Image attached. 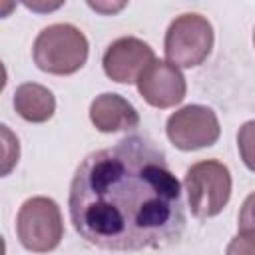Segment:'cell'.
Masks as SVG:
<instances>
[{
    "instance_id": "cell-1",
    "label": "cell",
    "mask_w": 255,
    "mask_h": 255,
    "mask_svg": "<svg viewBox=\"0 0 255 255\" xmlns=\"http://www.w3.org/2000/svg\"><path fill=\"white\" fill-rule=\"evenodd\" d=\"M70 221L108 251L163 249L185 231L181 183L145 135H128L86 155L70 183Z\"/></svg>"
},
{
    "instance_id": "cell-2",
    "label": "cell",
    "mask_w": 255,
    "mask_h": 255,
    "mask_svg": "<svg viewBox=\"0 0 255 255\" xmlns=\"http://www.w3.org/2000/svg\"><path fill=\"white\" fill-rule=\"evenodd\" d=\"M88 38L74 24L58 22L44 28L32 46L34 64L54 76H70L88 60Z\"/></svg>"
},
{
    "instance_id": "cell-3",
    "label": "cell",
    "mask_w": 255,
    "mask_h": 255,
    "mask_svg": "<svg viewBox=\"0 0 255 255\" xmlns=\"http://www.w3.org/2000/svg\"><path fill=\"white\" fill-rule=\"evenodd\" d=\"M191 215L209 219L223 211L231 197L229 167L217 159H203L185 171L183 179Z\"/></svg>"
},
{
    "instance_id": "cell-4",
    "label": "cell",
    "mask_w": 255,
    "mask_h": 255,
    "mask_svg": "<svg viewBox=\"0 0 255 255\" xmlns=\"http://www.w3.org/2000/svg\"><path fill=\"white\" fill-rule=\"evenodd\" d=\"M213 48L211 22L195 12L177 16L163 40V52L169 64L177 68H195L203 64Z\"/></svg>"
},
{
    "instance_id": "cell-5",
    "label": "cell",
    "mask_w": 255,
    "mask_h": 255,
    "mask_svg": "<svg viewBox=\"0 0 255 255\" xmlns=\"http://www.w3.org/2000/svg\"><path fill=\"white\" fill-rule=\"evenodd\" d=\"M16 233L22 247L32 253L54 251L64 237V221L58 203L44 195L26 199L16 215Z\"/></svg>"
},
{
    "instance_id": "cell-6",
    "label": "cell",
    "mask_w": 255,
    "mask_h": 255,
    "mask_svg": "<svg viewBox=\"0 0 255 255\" xmlns=\"http://www.w3.org/2000/svg\"><path fill=\"white\" fill-rule=\"evenodd\" d=\"M165 133L177 149L195 151L213 145L221 135V128L211 108L189 104L167 118Z\"/></svg>"
},
{
    "instance_id": "cell-7",
    "label": "cell",
    "mask_w": 255,
    "mask_h": 255,
    "mask_svg": "<svg viewBox=\"0 0 255 255\" xmlns=\"http://www.w3.org/2000/svg\"><path fill=\"white\" fill-rule=\"evenodd\" d=\"M153 60L155 54L147 42L135 36H122L106 48L102 66L110 80L118 84H133Z\"/></svg>"
},
{
    "instance_id": "cell-8",
    "label": "cell",
    "mask_w": 255,
    "mask_h": 255,
    "mask_svg": "<svg viewBox=\"0 0 255 255\" xmlns=\"http://www.w3.org/2000/svg\"><path fill=\"white\" fill-rule=\"evenodd\" d=\"M135 84H137L139 96L149 106L159 110L177 106L187 92V84L179 68L163 60H153L141 72Z\"/></svg>"
},
{
    "instance_id": "cell-9",
    "label": "cell",
    "mask_w": 255,
    "mask_h": 255,
    "mask_svg": "<svg viewBox=\"0 0 255 255\" xmlns=\"http://www.w3.org/2000/svg\"><path fill=\"white\" fill-rule=\"evenodd\" d=\"M90 120L98 131H129L139 126L137 110L120 94L106 92L98 96L90 106Z\"/></svg>"
},
{
    "instance_id": "cell-10",
    "label": "cell",
    "mask_w": 255,
    "mask_h": 255,
    "mask_svg": "<svg viewBox=\"0 0 255 255\" xmlns=\"http://www.w3.org/2000/svg\"><path fill=\"white\" fill-rule=\"evenodd\" d=\"M14 110L26 122L44 124L56 112V98L46 86L26 82L20 84L14 92Z\"/></svg>"
},
{
    "instance_id": "cell-11",
    "label": "cell",
    "mask_w": 255,
    "mask_h": 255,
    "mask_svg": "<svg viewBox=\"0 0 255 255\" xmlns=\"http://www.w3.org/2000/svg\"><path fill=\"white\" fill-rule=\"evenodd\" d=\"M237 147L243 163L255 171V120L245 122L237 133Z\"/></svg>"
},
{
    "instance_id": "cell-12",
    "label": "cell",
    "mask_w": 255,
    "mask_h": 255,
    "mask_svg": "<svg viewBox=\"0 0 255 255\" xmlns=\"http://www.w3.org/2000/svg\"><path fill=\"white\" fill-rule=\"evenodd\" d=\"M225 255H255V233L253 231L237 233L229 241Z\"/></svg>"
},
{
    "instance_id": "cell-13",
    "label": "cell",
    "mask_w": 255,
    "mask_h": 255,
    "mask_svg": "<svg viewBox=\"0 0 255 255\" xmlns=\"http://www.w3.org/2000/svg\"><path fill=\"white\" fill-rule=\"evenodd\" d=\"M237 227H239V233H243V231H253L255 233V191L245 197V201L241 205V211H239Z\"/></svg>"
},
{
    "instance_id": "cell-14",
    "label": "cell",
    "mask_w": 255,
    "mask_h": 255,
    "mask_svg": "<svg viewBox=\"0 0 255 255\" xmlns=\"http://www.w3.org/2000/svg\"><path fill=\"white\" fill-rule=\"evenodd\" d=\"M88 6L94 8V10H98V12H106V14H110V12H118V10H122L126 4L120 2L118 6H110V4H100V2H88Z\"/></svg>"
},
{
    "instance_id": "cell-15",
    "label": "cell",
    "mask_w": 255,
    "mask_h": 255,
    "mask_svg": "<svg viewBox=\"0 0 255 255\" xmlns=\"http://www.w3.org/2000/svg\"><path fill=\"white\" fill-rule=\"evenodd\" d=\"M253 46H255V30H253Z\"/></svg>"
}]
</instances>
